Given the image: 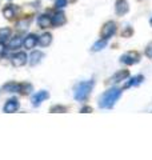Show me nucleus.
Here are the masks:
<instances>
[{"label": "nucleus", "instance_id": "nucleus-28", "mask_svg": "<svg viewBox=\"0 0 152 160\" xmlns=\"http://www.w3.org/2000/svg\"><path fill=\"white\" fill-rule=\"evenodd\" d=\"M75 2H78V0H69V3H75Z\"/></svg>", "mask_w": 152, "mask_h": 160}, {"label": "nucleus", "instance_id": "nucleus-11", "mask_svg": "<svg viewBox=\"0 0 152 160\" xmlns=\"http://www.w3.org/2000/svg\"><path fill=\"white\" fill-rule=\"evenodd\" d=\"M23 44H24V47L27 49H31V48H33L38 44V38L35 36V35H28V36L24 39Z\"/></svg>", "mask_w": 152, "mask_h": 160}, {"label": "nucleus", "instance_id": "nucleus-6", "mask_svg": "<svg viewBox=\"0 0 152 160\" xmlns=\"http://www.w3.org/2000/svg\"><path fill=\"white\" fill-rule=\"evenodd\" d=\"M115 9H116V13L119 15V16H123L128 12V3H127V0H116V6H115Z\"/></svg>", "mask_w": 152, "mask_h": 160}, {"label": "nucleus", "instance_id": "nucleus-18", "mask_svg": "<svg viewBox=\"0 0 152 160\" xmlns=\"http://www.w3.org/2000/svg\"><path fill=\"white\" fill-rule=\"evenodd\" d=\"M105 46H107V40L103 39V40H99V42H96L94 46H92V51L94 52H98V51H101Z\"/></svg>", "mask_w": 152, "mask_h": 160}, {"label": "nucleus", "instance_id": "nucleus-26", "mask_svg": "<svg viewBox=\"0 0 152 160\" xmlns=\"http://www.w3.org/2000/svg\"><path fill=\"white\" fill-rule=\"evenodd\" d=\"M6 53V44H4L3 42H0V56Z\"/></svg>", "mask_w": 152, "mask_h": 160}, {"label": "nucleus", "instance_id": "nucleus-20", "mask_svg": "<svg viewBox=\"0 0 152 160\" xmlns=\"http://www.w3.org/2000/svg\"><path fill=\"white\" fill-rule=\"evenodd\" d=\"M3 13H4V16H6L7 19H12L15 16V9L12 6H7L6 8L3 9Z\"/></svg>", "mask_w": 152, "mask_h": 160}, {"label": "nucleus", "instance_id": "nucleus-5", "mask_svg": "<svg viewBox=\"0 0 152 160\" xmlns=\"http://www.w3.org/2000/svg\"><path fill=\"white\" fill-rule=\"evenodd\" d=\"M48 98H49V93H48L47 91H40V92H38L36 95H33L32 99H31L32 106H33V107L40 106V104H42L44 100H47Z\"/></svg>", "mask_w": 152, "mask_h": 160}, {"label": "nucleus", "instance_id": "nucleus-4", "mask_svg": "<svg viewBox=\"0 0 152 160\" xmlns=\"http://www.w3.org/2000/svg\"><path fill=\"white\" fill-rule=\"evenodd\" d=\"M116 32V23L115 22H107L104 27L101 28V38L103 39H109L112 35Z\"/></svg>", "mask_w": 152, "mask_h": 160}, {"label": "nucleus", "instance_id": "nucleus-23", "mask_svg": "<svg viewBox=\"0 0 152 160\" xmlns=\"http://www.w3.org/2000/svg\"><path fill=\"white\" fill-rule=\"evenodd\" d=\"M67 2L68 0H56V7L58 8H64L67 6Z\"/></svg>", "mask_w": 152, "mask_h": 160}, {"label": "nucleus", "instance_id": "nucleus-27", "mask_svg": "<svg viewBox=\"0 0 152 160\" xmlns=\"http://www.w3.org/2000/svg\"><path fill=\"white\" fill-rule=\"evenodd\" d=\"M80 112H83V113L92 112V108H91V107H83V108H82V111H80Z\"/></svg>", "mask_w": 152, "mask_h": 160}, {"label": "nucleus", "instance_id": "nucleus-12", "mask_svg": "<svg viewBox=\"0 0 152 160\" xmlns=\"http://www.w3.org/2000/svg\"><path fill=\"white\" fill-rule=\"evenodd\" d=\"M43 58V53L40 51H33L31 53V56L28 58V63L31 64V66H36L38 63H40V60Z\"/></svg>", "mask_w": 152, "mask_h": 160}, {"label": "nucleus", "instance_id": "nucleus-1", "mask_svg": "<svg viewBox=\"0 0 152 160\" xmlns=\"http://www.w3.org/2000/svg\"><path fill=\"white\" fill-rule=\"evenodd\" d=\"M120 96H121V89L120 88H111L100 98L99 107L100 108H107V109L112 108L116 104V102L119 100Z\"/></svg>", "mask_w": 152, "mask_h": 160}, {"label": "nucleus", "instance_id": "nucleus-16", "mask_svg": "<svg viewBox=\"0 0 152 160\" xmlns=\"http://www.w3.org/2000/svg\"><path fill=\"white\" fill-rule=\"evenodd\" d=\"M4 91L7 92H19L20 91V84H16V83H7L4 84Z\"/></svg>", "mask_w": 152, "mask_h": 160}, {"label": "nucleus", "instance_id": "nucleus-29", "mask_svg": "<svg viewBox=\"0 0 152 160\" xmlns=\"http://www.w3.org/2000/svg\"><path fill=\"white\" fill-rule=\"evenodd\" d=\"M149 24H151V26H152V18H151V20H149Z\"/></svg>", "mask_w": 152, "mask_h": 160}, {"label": "nucleus", "instance_id": "nucleus-8", "mask_svg": "<svg viewBox=\"0 0 152 160\" xmlns=\"http://www.w3.org/2000/svg\"><path fill=\"white\" fill-rule=\"evenodd\" d=\"M27 63V55L24 52H19L12 58V64L15 67H22Z\"/></svg>", "mask_w": 152, "mask_h": 160}, {"label": "nucleus", "instance_id": "nucleus-21", "mask_svg": "<svg viewBox=\"0 0 152 160\" xmlns=\"http://www.w3.org/2000/svg\"><path fill=\"white\" fill-rule=\"evenodd\" d=\"M32 91V86L31 84H27V83H23V84H20V92L24 93V95H27Z\"/></svg>", "mask_w": 152, "mask_h": 160}, {"label": "nucleus", "instance_id": "nucleus-7", "mask_svg": "<svg viewBox=\"0 0 152 160\" xmlns=\"http://www.w3.org/2000/svg\"><path fill=\"white\" fill-rule=\"evenodd\" d=\"M4 112H7V113H12V112H16L18 109H19V102L16 99H11V100H8V102L4 104Z\"/></svg>", "mask_w": 152, "mask_h": 160}, {"label": "nucleus", "instance_id": "nucleus-13", "mask_svg": "<svg viewBox=\"0 0 152 160\" xmlns=\"http://www.w3.org/2000/svg\"><path fill=\"white\" fill-rule=\"evenodd\" d=\"M51 42H52V36H51V33H43L42 36L38 39V43H39L42 47H47V46H49Z\"/></svg>", "mask_w": 152, "mask_h": 160}, {"label": "nucleus", "instance_id": "nucleus-15", "mask_svg": "<svg viewBox=\"0 0 152 160\" xmlns=\"http://www.w3.org/2000/svg\"><path fill=\"white\" fill-rule=\"evenodd\" d=\"M144 80V76L143 75H138V76H134L132 79L129 80L128 83L125 84V88H129V87H135V86H139V84Z\"/></svg>", "mask_w": 152, "mask_h": 160}, {"label": "nucleus", "instance_id": "nucleus-10", "mask_svg": "<svg viewBox=\"0 0 152 160\" xmlns=\"http://www.w3.org/2000/svg\"><path fill=\"white\" fill-rule=\"evenodd\" d=\"M128 75H129L128 71H119L109 79V83H120L121 80H125L127 78H128Z\"/></svg>", "mask_w": 152, "mask_h": 160}, {"label": "nucleus", "instance_id": "nucleus-9", "mask_svg": "<svg viewBox=\"0 0 152 160\" xmlns=\"http://www.w3.org/2000/svg\"><path fill=\"white\" fill-rule=\"evenodd\" d=\"M65 22H67V19H65V15L63 12H56L51 19V24H53L56 27L63 26V24H65Z\"/></svg>", "mask_w": 152, "mask_h": 160}, {"label": "nucleus", "instance_id": "nucleus-3", "mask_svg": "<svg viewBox=\"0 0 152 160\" xmlns=\"http://www.w3.org/2000/svg\"><path fill=\"white\" fill-rule=\"evenodd\" d=\"M140 60V55L138 52H134V51H131V52H127L124 53L123 56L120 58V63H123V64H127V66H132V64H136Z\"/></svg>", "mask_w": 152, "mask_h": 160}, {"label": "nucleus", "instance_id": "nucleus-19", "mask_svg": "<svg viewBox=\"0 0 152 160\" xmlns=\"http://www.w3.org/2000/svg\"><path fill=\"white\" fill-rule=\"evenodd\" d=\"M9 35H11V29L9 28H2L0 29V42L4 43L9 38Z\"/></svg>", "mask_w": 152, "mask_h": 160}, {"label": "nucleus", "instance_id": "nucleus-22", "mask_svg": "<svg viewBox=\"0 0 152 160\" xmlns=\"http://www.w3.org/2000/svg\"><path fill=\"white\" fill-rule=\"evenodd\" d=\"M51 112H65V107L63 106H53L51 108Z\"/></svg>", "mask_w": 152, "mask_h": 160}, {"label": "nucleus", "instance_id": "nucleus-2", "mask_svg": "<svg viewBox=\"0 0 152 160\" xmlns=\"http://www.w3.org/2000/svg\"><path fill=\"white\" fill-rule=\"evenodd\" d=\"M94 80H88V82H82L76 84L73 88V96L78 102H85L91 95V91L94 88Z\"/></svg>", "mask_w": 152, "mask_h": 160}, {"label": "nucleus", "instance_id": "nucleus-25", "mask_svg": "<svg viewBox=\"0 0 152 160\" xmlns=\"http://www.w3.org/2000/svg\"><path fill=\"white\" fill-rule=\"evenodd\" d=\"M145 55H147L148 58L152 59V43H149L148 46H147V48H145Z\"/></svg>", "mask_w": 152, "mask_h": 160}, {"label": "nucleus", "instance_id": "nucleus-14", "mask_svg": "<svg viewBox=\"0 0 152 160\" xmlns=\"http://www.w3.org/2000/svg\"><path fill=\"white\" fill-rule=\"evenodd\" d=\"M38 24L40 26V28H48L51 24V18L48 15H40L38 19Z\"/></svg>", "mask_w": 152, "mask_h": 160}, {"label": "nucleus", "instance_id": "nucleus-17", "mask_svg": "<svg viewBox=\"0 0 152 160\" xmlns=\"http://www.w3.org/2000/svg\"><path fill=\"white\" fill-rule=\"evenodd\" d=\"M22 44H23V39H22V38H19V36L12 38L11 42H9V48H11V49L19 48L20 46H22Z\"/></svg>", "mask_w": 152, "mask_h": 160}, {"label": "nucleus", "instance_id": "nucleus-24", "mask_svg": "<svg viewBox=\"0 0 152 160\" xmlns=\"http://www.w3.org/2000/svg\"><path fill=\"white\" fill-rule=\"evenodd\" d=\"M132 29H131V27H127V29H125V31H123V32H121V35H123V36L124 38H129L131 36V35H132Z\"/></svg>", "mask_w": 152, "mask_h": 160}]
</instances>
